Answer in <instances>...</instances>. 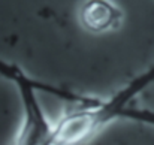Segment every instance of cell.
Listing matches in <instances>:
<instances>
[{
    "mask_svg": "<svg viewBox=\"0 0 154 145\" xmlns=\"http://www.w3.org/2000/svg\"><path fill=\"white\" fill-rule=\"evenodd\" d=\"M81 21L90 32H108L121 21L120 9L109 2H91L81 11Z\"/></svg>",
    "mask_w": 154,
    "mask_h": 145,
    "instance_id": "6da1fadb",
    "label": "cell"
}]
</instances>
